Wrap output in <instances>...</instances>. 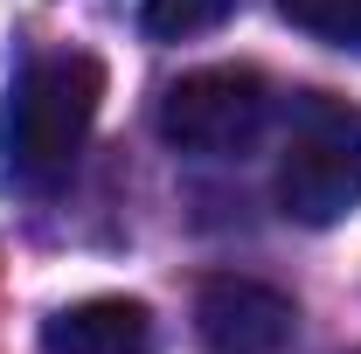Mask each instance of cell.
Segmentation results:
<instances>
[{
    "mask_svg": "<svg viewBox=\"0 0 361 354\" xmlns=\"http://www.w3.org/2000/svg\"><path fill=\"white\" fill-rule=\"evenodd\" d=\"M97 104H104V70L90 56H35L7 104H0V167L14 188H56L70 181L77 153H84L90 126H97Z\"/></svg>",
    "mask_w": 361,
    "mask_h": 354,
    "instance_id": "1",
    "label": "cell"
},
{
    "mask_svg": "<svg viewBox=\"0 0 361 354\" xmlns=\"http://www.w3.org/2000/svg\"><path fill=\"white\" fill-rule=\"evenodd\" d=\"M278 209L299 229H334L361 209V104L326 90L299 97L278 153Z\"/></svg>",
    "mask_w": 361,
    "mask_h": 354,
    "instance_id": "2",
    "label": "cell"
},
{
    "mask_svg": "<svg viewBox=\"0 0 361 354\" xmlns=\"http://www.w3.org/2000/svg\"><path fill=\"white\" fill-rule=\"evenodd\" d=\"M264 111H271V90L250 63H209V70H188L180 84H167L153 126L174 153L229 160L264 133Z\"/></svg>",
    "mask_w": 361,
    "mask_h": 354,
    "instance_id": "3",
    "label": "cell"
},
{
    "mask_svg": "<svg viewBox=\"0 0 361 354\" xmlns=\"http://www.w3.org/2000/svg\"><path fill=\"white\" fill-rule=\"evenodd\" d=\"M195 334L209 354H278L299 334V306L257 278H209L195 292Z\"/></svg>",
    "mask_w": 361,
    "mask_h": 354,
    "instance_id": "4",
    "label": "cell"
},
{
    "mask_svg": "<svg viewBox=\"0 0 361 354\" xmlns=\"http://www.w3.org/2000/svg\"><path fill=\"white\" fill-rule=\"evenodd\" d=\"M42 354H153V312L139 299H77L42 326Z\"/></svg>",
    "mask_w": 361,
    "mask_h": 354,
    "instance_id": "5",
    "label": "cell"
},
{
    "mask_svg": "<svg viewBox=\"0 0 361 354\" xmlns=\"http://www.w3.org/2000/svg\"><path fill=\"white\" fill-rule=\"evenodd\" d=\"M278 14H285L299 35L361 56V0H278Z\"/></svg>",
    "mask_w": 361,
    "mask_h": 354,
    "instance_id": "6",
    "label": "cell"
},
{
    "mask_svg": "<svg viewBox=\"0 0 361 354\" xmlns=\"http://www.w3.org/2000/svg\"><path fill=\"white\" fill-rule=\"evenodd\" d=\"M229 7H236V0H146V7H139V28H146L153 42H188V35L223 28Z\"/></svg>",
    "mask_w": 361,
    "mask_h": 354,
    "instance_id": "7",
    "label": "cell"
}]
</instances>
